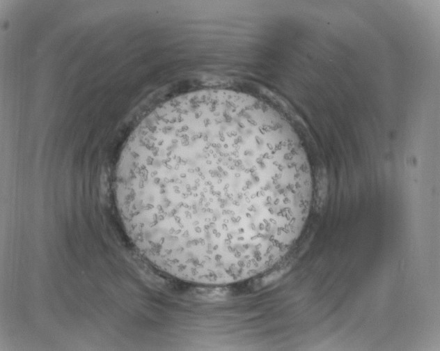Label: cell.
I'll list each match as a JSON object with an SVG mask.
<instances>
[{"instance_id": "6da1fadb", "label": "cell", "mask_w": 440, "mask_h": 351, "mask_svg": "<svg viewBox=\"0 0 440 351\" xmlns=\"http://www.w3.org/2000/svg\"><path fill=\"white\" fill-rule=\"evenodd\" d=\"M125 232L155 268L223 286L272 269L299 236L312 176L288 122L258 98L201 90L155 109L118 162Z\"/></svg>"}]
</instances>
